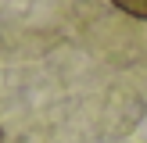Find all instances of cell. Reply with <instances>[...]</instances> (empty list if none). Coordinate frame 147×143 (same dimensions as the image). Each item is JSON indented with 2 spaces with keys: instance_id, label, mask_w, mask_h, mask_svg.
I'll return each instance as SVG.
<instances>
[{
  "instance_id": "6da1fadb",
  "label": "cell",
  "mask_w": 147,
  "mask_h": 143,
  "mask_svg": "<svg viewBox=\"0 0 147 143\" xmlns=\"http://www.w3.org/2000/svg\"><path fill=\"white\" fill-rule=\"evenodd\" d=\"M119 11L133 14V18H147V0H111Z\"/></svg>"
},
{
  "instance_id": "7a4b0ae2",
  "label": "cell",
  "mask_w": 147,
  "mask_h": 143,
  "mask_svg": "<svg viewBox=\"0 0 147 143\" xmlns=\"http://www.w3.org/2000/svg\"><path fill=\"white\" fill-rule=\"evenodd\" d=\"M0 143H4V132H0Z\"/></svg>"
}]
</instances>
